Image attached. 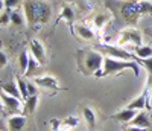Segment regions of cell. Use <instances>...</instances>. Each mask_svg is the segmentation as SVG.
I'll use <instances>...</instances> for the list:
<instances>
[{
  "label": "cell",
  "instance_id": "obj_27",
  "mask_svg": "<svg viewBox=\"0 0 152 131\" xmlns=\"http://www.w3.org/2000/svg\"><path fill=\"white\" fill-rule=\"evenodd\" d=\"M6 63H8V58H6V55L3 54L2 50H0V69H3L5 66H6Z\"/></svg>",
  "mask_w": 152,
  "mask_h": 131
},
{
  "label": "cell",
  "instance_id": "obj_2",
  "mask_svg": "<svg viewBox=\"0 0 152 131\" xmlns=\"http://www.w3.org/2000/svg\"><path fill=\"white\" fill-rule=\"evenodd\" d=\"M132 70L135 76L140 75V69H138V63L137 61H126V60H117V58H111V57H105L104 58V66L94 76L96 78H102V76H108V75H114L123 70Z\"/></svg>",
  "mask_w": 152,
  "mask_h": 131
},
{
  "label": "cell",
  "instance_id": "obj_6",
  "mask_svg": "<svg viewBox=\"0 0 152 131\" xmlns=\"http://www.w3.org/2000/svg\"><path fill=\"white\" fill-rule=\"evenodd\" d=\"M0 98H2L3 105H5V108H6V110H9V111H12V113H20V111H23V104H21V99L11 96V95L5 93V91H0Z\"/></svg>",
  "mask_w": 152,
  "mask_h": 131
},
{
  "label": "cell",
  "instance_id": "obj_32",
  "mask_svg": "<svg viewBox=\"0 0 152 131\" xmlns=\"http://www.w3.org/2000/svg\"><path fill=\"white\" fill-rule=\"evenodd\" d=\"M2 127H3V124H2V121H0V131H3V128H2Z\"/></svg>",
  "mask_w": 152,
  "mask_h": 131
},
{
  "label": "cell",
  "instance_id": "obj_14",
  "mask_svg": "<svg viewBox=\"0 0 152 131\" xmlns=\"http://www.w3.org/2000/svg\"><path fill=\"white\" fill-rule=\"evenodd\" d=\"M37 104H38V95L29 96L23 102V114H32L37 108Z\"/></svg>",
  "mask_w": 152,
  "mask_h": 131
},
{
  "label": "cell",
  "instance_id": "obj_18",
  "mask_svg": "<svg viewBox=\"0 0 152 131\" xmlns=\"http://www.w3.org/2000/svg\"><path fill=\"white\" fill-rule=\"evenodd\" d=\"M2 91H5V93L11 95V96H14V98H18L21 99V95H20V90H18V85L14 84V82H8L2 87Z\"/></svg>",
  "mask_w": 152,
  "mask_h": 131
},
{
  "label": "cell",
  "instance_id": "obj_22",
  "mask_svg": "<svg viewBox=\"0 0 152 131\" xmlns=\"http://www.w3.org/2000/svg\"><path fill=\"white\" fill-rule=\"evenodd\" d=\"M40 66H41V64L29 54V66H28V70H26V73H24V75H26V76H32V75L35 73V70L40 67Z\"/></svg>",
  "mask_w": 152,
  "mask_h": 131
},
{
  "label": "cell",
  "instance_id": "obj_15",
  "mask_svg": "<svg viewBox=\"0 0 152 131\" xmlns=\"http://www.w3.org/2000/svg\"><path fill=\"white\" fill-rule=\"evenodd\" d=\"M135 55L138 60H145V58H151L152 57V46H146V44H140V46H135Z\"/></svg>",
  "mask_w": 152,
  "mask_h": 131
},
{
  "label": "cell",
  "instance_id": "obj_17",
  "mask_svg": "<svg viewBox=\"0 0 152 131\" xmlns=\"http://www.w3.org/2000/svg\"><path fill=\"white\" fill-rule=\"evenodd\" d=\"M11 23L15 24V26H23L24 23H26L24 12L20 11L18 8H17V9H12V11H11Z\"/></svg>",
  "mask_w": 152,
  "mask_h": 131
},
{
  "label": "cell",
  "instance_id": "obj_19",
  "mask_svg": "<svg viewBox=\"0 0 152 131\" xmlns=\"http://www.w3.org/2000/svg\"><path fill=\"white\" fill-rule=\"evenodd\" d=\"M59 17L64 21H67V24L70 26V28H73V17H75V14H73V9L70 6H64V8H62Z\"/></svg>",
  "mask_w": 152,
  "mask_h": 131
},
{
  "label": "cell",
  "instance_id": "obj_13",
  "mask_svg": "<svg viewBox=\"0 0 152 131\" xmlns=\"http://www.w3.org/2000/svg\"><path fill=\"white\" fill-rule=\"evenodd\" d=\"M128 125H132V127H142V128H148V130H151V125H152V124H151V119H149V114H148L145 110H140Z\"/></svg>",
  "mask_w": 152,
  "mask_h": 131
},
{
  "label": "cell",
  "instance_id": "obj_5",
  "mask_svg": "<svg viewBox=\"0 0 152 131\" xmlns=\"http://www.w3.org/2000/svg\"><path fill=\"white\" fill-rule=\"evenodd\" d=\"M119 46L122 44H132L134 47L135 46H140L142 44V35L138 31L135 29H128V31H123L120 35H119Z\"/></svg>",
  "mask_w": 152,
  "mask_h": 131
},
{
  "label": "cell",
  "instance_id": "obj_7",
  "mask_svg": "<svg viewBox=\"0 0 152 131\" xmlns=\"http://www.w3.org/2000/svg\"><path fill=\"white\" fill-rule=\"evenodd\" d=\"M34 84L37 87H41L46 90H58L59 88V82L55 76L52 75H44V76H37L34 78Z\"/></svg>",
  "mask_w": 152,
  "mask_h": 131
},
{
  "label": "cell",
  "instance_id": "obj_3",
  "mask_svg": "<svg viewBox=\"0 0 152 131\" xmlns=\"http://www.w3.org/2000/svg\"><path fill=\"white\" fill-rule=\"evenodd\" d=\"M104 55L99 50H82L79 52V66L85 75H96L104 66Z\"/></svg>",
  "mask_w": 152,
  "mask_h": 131
},
{
  "label": "cell",
  "instance_id": "obj_25",
  "mask_svg": "<svg viewBox=\"0 0 152 131\" xmlns=\"http://www.w3.org/2000/svg\"><path fill=\"white\" fill-rule=\"evenodd\" d=\"M3 2H5V8L11 11V9H17L21 3V0H3Z\"/></svg>",
  "mask_w": 152,
  "mask_h": 131
},
{
  "label": "cell",
  "instance_id": "obj_4",
  "mask_svg": "<svg viewBox=\"0 0 152 131\" xmlns=\"http://www.w3.org/2000/svg\"><path fill=\"white\" fill-rule=\"evenodd\" d=\"M100 54H107L111 58H117V60H126V61H137L128 50L122 49L120 46H100L99 47Z\"/></svg>",
  "mask_w": 152,
  "mask_h": 131
},
{
  "label": "cell",
  "instance_id": "obj_21",
  "mask_svg": "<svg viewBox=\"0 0 152 131\" xmlns=\"http://www.w3.org/2000/svg\"><path fill=\"white\" fill-rule=\"evenodd\" d=\"M18 61H20V72L21 73H26L28 70V66H29V52H21L20 57H18Z\"/></svg>",
  "mask_w": 152,
  "mask_h": 131
},
{
  "label": "cell",
  "instance_id": "obj_31",
  "mask_svg": "<svg viewBox=\"0 0 152 131\" xmlns=\"http://www.w3.org/2000/svg\"><path fill=\"white\" fill-rule=\"evenodd\" d=\"M5 108V105H3V101H2V98H0V111H2Z\"/></svg>",
  "mask_w": 152,
  "mask_h": 131
},
{
  "label": "cell",
  "instance_id": "obj_28",
  "mask_svg": "<svg viewBox=\"0 0 152 131\" xmlns=\"http://www.w3.org/2000/svg\"><path fill=\"white\" fill-rule=\"evenodd\" d=\"M125 131H149L148 128H142V127H132V125H128L125 128Z\"/></svg>",
  "mask_w": 152,
  "mask_h": 131
},
{
  "label": "cell",
  "instance_id": "obj_10",
  "mask_svg": "<svg viewBox=\"0 0 152 131\" xmlns=\"http://www.w3.org/2000/svg\"><path fill=\"white\" fill-rule=\"evenodd\" d=\"M138 111L137 110H132V108H122V110H119V111H116L114 114H111V117L114 121H117V122H120V124H129L134 117H135V114H137Z\"/></svg>",
  "mask_w": 152,
  "mask_h": 131
},
{
  "label": "cell",
  "instance_id": "obj_30",
  "mask_svg": "<svg viewBox=\"0 0 152 131\" xmlns=\"http://www.w3.org/2000/svg\"><path fill=\"white\" fill-rule=\"evenodd\" d=\"M3 11H5V2H3V0H0V14H2Z\"/></svg>",
  "mask_w": 152,
  "mask_h": 131
},
{
  "label": "cell",
  "instance_id": "obj_11",
  "mask_svg": "<svg viewBox=\"0 0 152 131\" xmlns=\"http://www.w3.org/2000/svg\"><path fill=\"white\" fill-rule=\"evenodd\" d=\"M26 125V116L17 114V116H11L6 121V130L8 131H21Z\"/></svg>",
  "mask_w": 152,
  "mask_h": 131
},
{
  "label": "cell",
  "instance_id": "obj_12",
  "mask_svg": "<svg viewBox=\"0 0 152 131\" xmlns=\"http://www.w3.org/2000/svg\"><path fill=\"white\" fill-rule=\"evenodd\" d=\"M72 29H73V32L76 35L81 38V40H85V41L94 40V37H96V34L93 32V29L88 28V26H85V24H75Z\"/></svg>",
  "mask_w": 152,
  "mask_h": 131
},
{
  "label": "cell",
  "instance_id": "obj_16",
  "mask_svg": "<svg viewBox=\"0 0 152 131\" xmlns=\"http://www.w3.org/2000/svg\"><path fill=\"white\" fill-rule=\"evenodd\" d=\"M82 116H84V119H85L88 128L93 130L94 125H96V114H94V111H93L90 107H84V108H82Z\"/></svg>",
  "mask_w": 152,
  "mask_h": 131
},
{
  "label": "cell",
  "instance_id": "obj_23",
  "mask_svg": "<svg viewBox=\"0 0 152 131\" xmlns=\"http://www.w3.org/2000/svg\"><path fill=\"white\" fill-rule=\"evenodd\" d=\"M107 20H108V17H107L105 14H99V15H96V17H94V24H96V28H97V29H102Z\"/></svg>",
  "mask_w": 152,
  "mask_h": 131
},
{
  "label": "cell",
  "instance_id": "obj_1",
  "mask_svg": "<svg viewBox=\"0 0 152 131\" xmlns=\"http://www.w3.org/2000/svg\"><path fill=\"white\" fill-rule=\"evenodd\" d=\"M23 12H24V18H26L28 24L38 26L49 21L52 9L46 2H41V0H24Z\"/></svg>",
  "mask_w": 152,
  "mask_h": 131
},
{
  "label": "cell",
  "instance_id": "obj_24",
  "mask_svg": "<svg viewBox=\"0 0 152 131\" xmlns=\"http://www.w3.org/2000/svg\"><path fill=\"white\" fill-rule=\"evenodd\" d=\"M137 63L143 64V67L149 72V75H152V57L151 58H145V60H138L137 58Z\"/></svg>",
  "mask_w": 152,
  "mask_h": 131
},
{
  "label": "cell",
  "instance_id": "obj_20",
  "mask_svg": "<svg viewBox=\"0 0 152 131\" xmlns=\"http://www.w3.org/2000/svg\"><path fill=\"white\" fill-rule=\"evenodd\" d=\"M17 85H18V90H20V95H21V99L26 101L29 98V91H28V82L23 79L21 76H17Z\"/></svg>",
  "mask_w": 152,
  "mask_h": 131
},
{
  "label": "cell",
  "instance_id": "obj_26",
  "mask_svg": "<svg viewBox=\"0 0 152 131\" xmlns=\"http://www.w3.org/2000/svg\"><path fill=\"white\" fill-rule=\"evenodd\" d=\"M11 23V11H3L2 14H0V24H8Z\"/></svg>",
  "mask_w": 152,
  "mask_h": 131
},
{
  "label": "cell",
  "instance_id": "obj_29",
  "mask_svg": "<svg viewBox=\"0 0 152 131\" xmlns=\"http://www.w3.org/2000/svg\"><path fill=\"white\" fill-rule=\"evenodd\" d=\"M28 91H29V96H35L37 95V87L32 82H28Z\"/></svg>",
  "mask_w": 152,
  "mask_h": 131
},
{
  "label": "cell",
  "instance_id": "obj_8",
  "mask_svg": "<svg viewBox=\"0 0 152 131\" xmlns=\"http://www.w3.org/2000/svg\"><path fill=\"white\" fill-rule=\"evenodd\" d=\"M29 50H31V55L40 63L41 66L46 63V50H44V46L41 44L40 40H37V38H34V40H31L29 43Z\"/></svg>",
  "mask_w": 152,
  "mask_h": 131
},
{
  "label": "cell",
  "instance_id": "obj_9",
  "mask_svg": "<svg viewBox=\"0 0 152 131\" xmlns=\"http://www.w3.org/2000/svg\"><path fill=\"white\" fill-rule=\"evenodd\" d=\"M126 107H128V108H132V110H137V111L143 110L145 107L149 108V91H148L146 85H145V90L142 91V93L138 95L137 98H134Z\"/></svg>",
  "mask_w": 152,
  "mask_h": 131
}]
</instances>
